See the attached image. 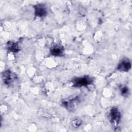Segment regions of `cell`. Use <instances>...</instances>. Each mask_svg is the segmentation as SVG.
<instances>
[{
    "mask_svg": "<svg viewBox=\"0 0 132 132\" xmlns=\"http://www.w3.org/2000/svg\"><path fill=\"white\" fill-rule=\"evenodd\" d=\"M92 82H93L92 79L88 76L77 77L74 78L72 80V83L73 84V86L77 87H80L82 86H88L92 84Z\"/></svg>",
    "mask_w": 132,
    "mask_h": 132,
    "instance_id": "1",
    "label": "cell"
},
{
    "mask_svg": "<svg viewBox=\"0 0 132 132\" xmlns=\"http://www.w3.org/2000/svg\"><path fill=\"white\" fill-rule=\"evenodd\" d=\"M131 67V64L130 60L127 58L122 59L118 64L117 69L121 72L129 71Z\"/></svg>",
    "mask_w": 132,
    "mask_h": 132,
    "instance_id": "2",
    "label": "cell"
},
{
    "mask_svg": "<svg viewBox=\"0 0 132 132\" xmlns=\"http://www.w3.org/2000/svg\"><path fill=\"white\" fill-rule=\"evenodd\" d=\"M34 9L35 15L39 18L46 16L47 12L45 6L42 4H39L34 6Z\"/></svg>",
    "mask_w": 132,
    "mask_h": 132,
    "instance_id": "3",
    "label": "cell"
},
{
    "mask_svg": "<svg viewBox=\"0 0 132 132\" xmlns=\"http://www.w3.org/2000/svg\"><path fill=\"white\" fill-rule=\"evenodd\" d=\"M109 117L110 120L114 123H118L119 122L121 117V113L117 107H113L110 109Z\"/></svg>",
    "mask_w": 132,
    "mask_h": 132,
    "instance_id": "4",
    "label": "cell"
},
{
    "mask_svg": "<svg viewBox=\"0 0 132 132\" xmlns=\"http://www.w3.org/2000/svg\"><path fill=\"white\" fill-rule=\"evenodd\" d=\"M51 54L55 56H59L62 55L63 54V50L62 49V47L58 46V45H55L52 47L50 51Z\"/></svg>",
    "mask_w": 132,
    "mask_h": 132,
    "instance_id": "5",
    "label": "cell"
},
{
    "mask_svg": "<svg viewBox=\"0 0 132 132\" xmlns=\"http://www.w3.org/2000/svg\"><path fill=\"white\" fill-rule=\"evenodd\" d=\"M7 47L8 50L14 53L18 52L19 50V48L18 44L14 42H9L7 45Z\"/></svg>",
    "mask_w": 132,
    "mask_h": 132,
    "instance_id": "6",
    "label": "cell"
},
{
    "mask_svg": "<svg viewBox=\"0 0 132 132\" xmlns=\"http://www.w3.org/2000/svg\"><path fill=\"white\" fill-rule=\"evenodd\" d=\"M121 93L123 96L127 95L129 93V90L127 87H123L121 89Z\"/></svg>",
    "mask_w": 132,
    "mask_h": 132,
    "instance_id": "7",
    "label": "cell"
},
{
    "mask_svg": "<svg viewBox=\"0 0 132 132\" xmlns=\"http://www.w3.org/2000/svg\"><path fill=\"white\" fill-rule=\"evenodd\" d=\"M81 123V122L78 120V119H76V120H74V121H73L72 122V125L73 126V127H77L78 126H79V125Z\"/></svg>",
    "mask_w": 132,
    "mask_h": 132,
    "instance_id": "8",
    "label": "cell"
}]
</instances>
